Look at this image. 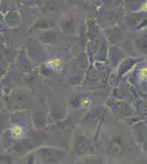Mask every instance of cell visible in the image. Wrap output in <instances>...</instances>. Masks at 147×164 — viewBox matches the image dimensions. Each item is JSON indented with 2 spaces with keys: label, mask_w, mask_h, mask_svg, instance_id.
<instances>
[{
  "label": "cell",
  "mask_w": 147,
  "mask_h": 164,
  "mask_svg": "<svg viewBox=\"0 0 147 164\" xmlns=\"http://www.w3.org/2000/svg\"><path fill=\"white\" fill-rule=\"evenodd\" d=\"M11 133H12V136L15 137V138H18L22 135V128L19 127V126H14L12 128V130H11Z\"/></svg>",
  "instance_id": "obj_2"
},
{
  "label": "cell",
  "mask_w": 147,
  "mask_h": 164,
  "mask_svg": "<svg viewBox=\"0 0 147 164\" xmlns=\"http://www.w3.org/2000/svg\"><path fill=\"white\" fill-rule=\"evenodd\" d=\"M47 66H50L52 68H58L60 66V60L55 58V59H51L47 61Z\"/></svg>",
  "instance_id": "obj_1"
},
{
  "label": "cell",
  "mask_w": 147,
  "mask_h": 164,
  "mask_svg": "<svg viewBox=\"0 0 147 164\" xmlns=\"http://www.w3.org/2000/svg\"><path fill=\"white\" fill-rule=\"evenodd\" d=\"M142 77H147V69H144L142 71Z\"/></svg>",
  "instance_id": "obj_3"
},
{
  "label": "cell",
  "mask_w": 147,
  "mask_h": 164,
  "mask_svg": "<svg viewBox=\"0 0 147 164\" xmlns=\"http://www.w3.org/2000/svg\"><path fill=\"white\" fill-rule=\"evenodd\" d=\"M144 8H146V9H145V10H147V3H146V5H145V6H144Z\"/></svg>",
  "instance_id": "obj_4"
}]
</instances>
